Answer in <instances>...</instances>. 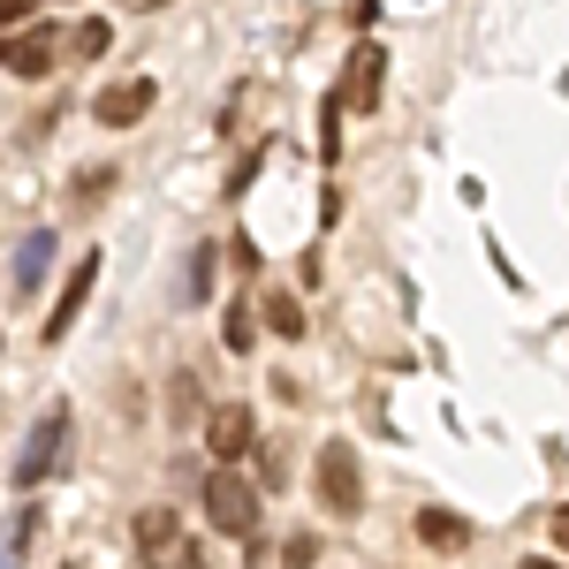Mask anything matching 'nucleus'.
<instances>
[{"label":"nucleus","instance_id":"9b49d317","mask_svg":"<svg viewBox=\"0 0 569 569\" xmlns=\"http://www.w3.org/2000/svg\"><path fill=\"white\" fill-rule=\"evenodd\" d=\"M46 259H53V228H31L23 251H16V297H31V289L46 281Z\"/></svg>","mask_w":569,"mask_h":569},{"label":"nucleus","instance_id":"423d86ee","mask_svg":"<svg viewBox=\"0 0 569 569\" xmlns=\"http://www.w3.org/2000/svg\"><path fill=\"white\" fill-rule=\"evenodd\" d=\"M206 448H213V463H243V456L259 448V418H251V402H220L213 418H206Z\"/></svg>","mask_w":569,"mask_h":569},{"label":"nucleus","instance_id":"f257e3e1","mask_svg":"<svg viewBox=\"0 0 569 569\" xmlns=\"http://www.w3.org/2000/svg\"><path fill=\"white\" fill-rule=\"evenodd\" d=\"M198 501H206V525L228 531V539H251V531H259V486L243 479L236 463H220L213 479H206V493H198Z\"/></svg>","mask_w":569,"mask_h":569},{"label":"nucleus","instance_id":"f03ea898","mask_svg":"<svg viewBox=\"0 0 569 569\" xmlns=\"http://www.w3.org/2000/svg\"><path fill=\"white\" fill-rule=\"evenodd\" d=\"M53 61H61V31H53V23H16V31H0V69H8L16 84L53 77Z\"/></svg>","mask_w":569,"mask_h":569},{"label":"nucleus","instance_id":"412c9836","mask_svg":"<svg viewBox=\"0 0 569 569\" xmlns=\"http://www.w3.org/2000/svg\"><path fill=\"white\" fill-rule=\"evenodd\" d=\"M122 8H130V16H152V8H168V0H122Z\"/></svg>","mask_w":569,"mask_h":569},{"label":"nucleus","instance_id":"ddd939ff","mask_svg":"<svg viewBox=\"0 0 569 569\" xmlns=\"http://www.w3.org/2000/svg\"><path fill=\"white\" fill-rule=\"evenodd\" d=\"M107 190H114V176H107V168H91V176L69 182V206H91V198H107Z\"/></svg>","mask_w":569,"mask_h":569},{"label":"nucleus","instance_id":"20e7f679","mask_svg":"<svg viewBox=\"0 0 569 569\" xmlns=\"http://www.w3.org/2000/svg\"><path fill=\"white\" fill-rule=\"evenodd\" d=\"M380 91H388V53H380V39H357L335 99H342V114H380Z\"/></svg>","mask_w":569,"mask_h":569},{"label":"nucleus","instance_id":"6e6552de","mask_svg":"<svg viewBox=\"0 0 569 569\" xmlns=\"http://www.w3.org/2000/svg\"><path fill=\"white\" fill-rule=\"evenodd\" d=\"M91 281H99V251H84V259H77V273H69V289H61V305H53V319H46V327H39L46 342H61V335L77 327V311H84Z\"/></svg>","mask_w":569,"mask_h":569},{"label":"nucleus","instance_id":"9d476101","mask_svg":"<svg viewBox=\"0 0 569 569\" xmlns=\"http://www.w3.org/2000/svg\"><path fill=\"white\" fill-rule=\"evenodd\" d=\"M418 539L440 547V555H463V547H471V525H463L456 509H418Z\"/></svg>","mask_w":569,"mask_h":569},{"label":"nucleus","instance_id":"6ab92c4d","mask_svg":"<svg viewBox=\"0 0 569 569\" xmlns=\"http://www.w3.org/2000/svg\"><path fill=\"white\" fill-rule=\"evenodd\" d=\"M311 555H319V539H311V531H297V539L281 547V562H311Z\"/></svg>","mask_w":569,"mask_h":569},{"label":"nucleus","instance_id":"dca6fc26","mask_svg":"<svg viewBox=\"0 0 569 569\" xmlns=\"http://www.w3.org/2000/svg\"><path fill=\"white\" fill-rule=\"evenodd\" d=\"M190 410H198V380L176 372V418H182V426H190Z\"/></svg>","mask_w":569,"mask_h":569},{"label":"nucleus","instance_id":"f3484780","mask_svg":"<svg viewBox=\"0 0 569 569\" xmlns=\"http://www.w3.org/2000/svg\"><path fill=\"white\" fill-rule=\"evenodd\" d=\"M206 289H213V251H198V259H190V297H206Z\"/></svg>","mask_w":569,"mask_h":569},{"label":"nucleus","instance_id":"7ed1b4c3","mask_svg":"<svg viewBox=\"0 0 569 569\" xmlns=\"http://www.w3.org/2000/svg\"><path fill=\"white\" fill-rule=\"evenodd\" d=\"M319 501L335 517H365V463H357L350 440H327L319 448Z\"/></svg>","mask_w":569,"mask_h":569},{"label":"nucleus","instance_id":"aec40b11","mask_svg":"<svg viewBox=\"0 0 569 569\" xmlns=\"http://www.w3.org/2000/svg\"><path fill=\"white\" fill-rule=\"evenodd\" d=\"M547 531H555V547H562V555H569V501H562V509H555V525H547Z\"/></svg>","mask_w":569,"mask_h":569},{"label":"nucleus","instance_id":"1a4fd4ad","mask_svg":"<svg viewBox=\"0 0 569 569\" xmlns=\"http://www.w3.org/2000/svg\"><path fill=\"white\" fill-rule=\"evenodd\" d=\"M130 539H137V555H176L182 547V517L176 509H137Z\"/></svg>","mask_w":569,"mask_h":569},{"label":"nucleus","instance_id":"a211bd4d","mask_svg":"<svg viewBox=\"0 0 569 569\" xmlns=\"http://www.w3.org/2000/svg\"><path fill=\"white\" fill-rule=\"evenodd\" d=\"M31 16H39L31 0H0V31H16V23H31Z\"/></svg>","mask_w":569,"mask_h":569},{"label":"nucleus","instance_id":"f8f14e48","mask_svg":"<svg viewBox=\"0 0 569 569\" xmlns=\"http://www.w3.org/2000/svg\"><path fill=\"white\" fill-rule=\"evenodd\" d=\"M266 319H273V335H281V342H305V335H311V327H305V305H297L289 289H273V297H266Z\"/></svg>","mask_w":569,"mask_h":569},{"label":"nucleus","instance_id":"2eb2a0df","mask_svg":"<svg viewBox=\"0 0 569 569\" xmlns=\"http://www.w3.org/2000/svg\"><path fill=\"white\" fill-rule=\"evenodd\" d=\"M228 350H251V305L228 311Z\"/></svg>","mask_w":569,"mask_h":569},{"label":"nucleus","instance_id":"0eeeda50","mask_svg":"<svg viewBox=\"0 0 569 569\" xmlns=\"http://www.w3.org/2000/svg\"><path fill=\"white\" fill-rule=\"evenodd\" d=\"M160 107V84L152 77H122V84H107L99 99H91V114L107 122V130H130V122H144Z\"/></svg>","mask_w":569,"mask_h":569},{"label":"nucleus","instance_id":"39448f33","mask_svg":"<svg viewBox=\"0 0 569 569\" xmlns=\"http://www.w3.org/2000/svg\"><path fill=\"white\" fill-rule=\"evenodd\" d=\"M61 440H69V402H46L31 440H23V456H16V486H39L53 479V463H61Z\"/></svg>","mask_w":569,"mask_h":569},{"label":"nucleus","instance_id":"4468645a","mask_svg":"<svg viewBox=\"0 0 569 569\" xmlns=\"http://www.w3.org/2000/svg\"><path fill=\"white\" fill-rule=\"evenodd\" d=\"M107 39H114V31H107V23H84V31H77V46H69V53H77V61H99V53H107Z\"/></svg>","mask_w":569,"mask_h":569}]
</instances>
